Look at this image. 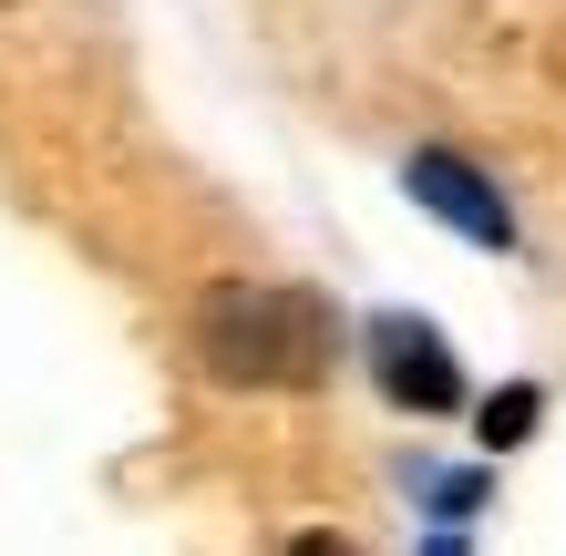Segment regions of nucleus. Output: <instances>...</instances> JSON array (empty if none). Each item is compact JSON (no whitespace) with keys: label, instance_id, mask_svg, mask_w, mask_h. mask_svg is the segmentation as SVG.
<instances>
[{"label":"nucleus","instance_id":"obj_1","mask_svg":"<svg viewBox=\"0 0 566 556\" xmlns=\"http://www.w3.org/2000/svg\"><path fill=\"white\" fill-rule=\"evenodd\" d=\"M196 350H207L217 381H310L329 331H319V310L298 289H207Z\"/></svg>","mask_w":566,"mask_h":556},{"label":"nucleus","instance_id":"obj_2","mask_svg":"<svg viewBox=\"0 0 566 556\" xmlns=\"http://www.w3.org/2000/svg\"><path fill=\"white\" fill-rule=\"evenodd\" d=\"M371 371L391 402H412V412H453L463 402V371H453V350L422 331V319H371Z\"/></svg>","mask_w":566,"mask_h":556},{"label":"nucleus","instance_id":"obj_3","mask_svg":"<svg viewBox=\"0 0 566 556\" xmlns=\"http://www.w3.org/2000/svg\"><path fill=\"white\" fill-rule=\"evenodd\" d=\"M402 186H412V207H432V217H453L474 248H505L515 238V217H505V196H494L463 155H412L402 166Z\"/></svg>","mask_w":566,"mask_h":556},{"label":"nucleus","instance_id":"obj_4","mask_svg":"<svg viewBox=\"0 0 566 556\" xmlns=\"http://www.w3.org/2000/svg\"><path fill=\"white\" fill-rule=\"evenodd\" d=\"M536 412H546V402H536L525 381H515V391H494V412H484V443H525V433H536Z\"/></svg>","mask_w":566,"mask_h":556},{"label":"nucleus","instance_id":"obj_5","mask_svg":"<svg viewBox=\"0 0 566 556\" xmlns=\"http://www.w3.org/2000/svg\"><path fill=\"white\" fill-rule=\"evenodd\" d=\"M289 556H360V546H350V536H298Z\"/></svg>","mask_w":566,"mask_h":556}]
</instances>
